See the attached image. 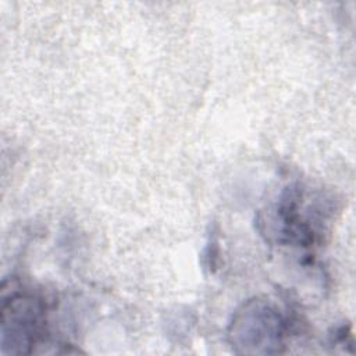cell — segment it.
Returning a JSON list of instances; mask_svg holds the SVG:
<instances>
[{
	"label": "cell",
	"mask_w": 356,
	"mask_h": 356,
	"mask_svg": "<svg viewBox=\"0 0 356 356\" xmlns=\"http://www.w3.org/2000/svg\"><path fill=\"white\" fill-rule=\"evenodd\" d=\"M228 335L238 353H277L282 341L281 318L268 305L250 302L238 310Z\"/></svg>",
	"instance_id": "1"
},
{
	"label": "cell",
	"mask_w": 356,
	"mask_h": 356,
	"mask_svg": "<svg viewBox=\"0 0 356 356\" xmlns=\"http://www.w3.org/2000/svg\"><path fill=\"white\" fill-rule=\"evenodd\" d=\"M42 307L29 295H14L1 306V353H29L36 343Z\"/></svg>",
	"instance_id": "2"
}]
</instances>
